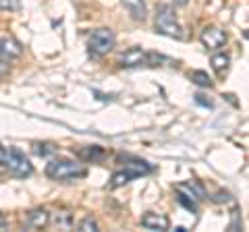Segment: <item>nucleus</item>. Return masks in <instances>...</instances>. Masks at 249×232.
<instances>
[{"label": "nucleus", "mask_w": 249, "mask_h": 232, "mask_svg": "<svg viewBox=\"0 0 249 232\" xmlns=\"http://www.w3.org/2000/svg\"><path fill=\"white\" fill-rule=\"evenodd\" d=\"M178 203H181L183 207H187V210L189 212H197V201H193V199H189V197H185V195H181V193H178Z\"/></svg>", "instance_id": "obj_20"}, {"label": "nucleus", "mask_w": 249, "mask_h": 232, "mask_svg": "<svg viewBox=\"0 0 249 232\" xmlns=\"http://www.w3.org/2000/svg\"><path fill=\"white\" fill-rule=\"evenodd\" d=\"M23 54V48L17 40L13 37H0V56L11 60V58H19Z\"/></svg>", "instance_id": "obj_9"}, {"label": "nucleus", "mask_w": 249, "mask_h": 232, "mask_svg": "<svg viewBox=\"0 0 249 232\" xmlns=\"http://www.w3.org/2000/svg\"><path fill=\"white\" fill-rule=\"evenodd\" d=\"M133 179H135V176L131 174L127 168H124V170H119V172H114V174H112V179H110V187H112V189H119V187H123V184L131 182Z\"/></svg>", "instance_id": "obj_14"}, {"label": "nucleus", "mask_w": 249, "mask_h": 232, "mask_svg": "<svg viewBox=\"0 0 249 232\" xmlns=\"http://www.w3.org/2000/svg\"><path fill=\"white\" fill-rule=\"evenodd\" d=\"M164 56L154 52H145L142 48H131L121 56V66L124 68H135V66H156L158 63H164Z\"/></svg>", "instance_id": "obj_4"}, {"label": "nucleus", "mask_w": 249, "mask_h": 232, "mask_svg": "<svg viewBox=\"0 0 249 232\" xmlns=\"http://www.w3.org/2000/svg\"><path fill=\"white\" fill-rule=\"evenodd\" d=\"M156 32L168 37H175V40H183V27L177 23L175 11L173 6H160L158 13H156Z\"/></svg>", "instance_id": "obj_3"}, {"label": "nucleus", "mask_w": 249, "mask_h": 232, "mask_svg": "<svg viewBox=\"0 0 249 232\" xmlns=\"http://www.w3.org/2000/svg\"><path fill=\"white\" fill-rule=\"evenodd\" d=\"M224 42H227V33H224L222 29H218V27H206L204 32H201V44H204L208 50L222 48Z\"/></svg>", "instance_id": "obj_6"}, {"label": "nucleus", "mask_w": 249, "mask_h": 232, "mask_svg": "<svg viewBox=\"0 0 249 232\" xmlns=\"http://www.w3.org/2000/svg\"><path fill=\"white\" fill-rule=\"evenodd\" d=\"M124 168H127L129 172L135 176V179H137V176H145V174H150L152 170H154L150 164H147V162L137 160V158H127V164H124Z\"/></svg>", "instance_id": "obj_12"}, {"label": "nucleus", "mask_w": 249, "mask_h": 232, "mask_svg": "<svg viewBox=\"0 0 249 232\" xmlns=\"http://www.w3.org/2000/svg\"><path fill=\"white\" fill-rule=\"evenodd\" d=\"M142 226L147 230H168L170 222L164 214H156V212H147L142 218Z\"/></svg>", "instance_id": "obj_8"}, {"label": "nucleus", "mask_w": 249, "mask_h": 232, "mask_svg": "<svg viewBox=\"0 0 249 232\" xmlns=\"http://www.w3.org/2000/svg\"><path fill=\"white\" fill-rule=\"evenodd\" d=\"M175 191H177V193H181V195H185V197L193 199V201H201V199H206V197H208V193H206V189H204V184H199L197 181H189V182L177 184Z\"/></svg>", "instance_id": "obj_7"}, {"label": "nucleus", "mask_w": 249, "mask_h": 232, "mask_svg": "<svg viewBox=\"0 0 249 232\" xmlns=\"http://www.w3.org/2000/svg\"><path fill=\"white\" fill-rule=\"evenodd\" d=\"M79 156H81L85 162H100V160H104L106 151H104L102 148H98V145H91V148L79 149Z\"/></svg>", "instance_id": "obj_13"}, {"label": "nucleus", "mask_w": 249, "mask_h": 232, "mask_svg": "<svg viewBox=\"0 0 249 232\" xmlns=\"http://www.w3.org/2000/svg\"><path fill=\"white\" fill-rule=\"evenodd\" d=\"M0 164L15 176H29L34 172L31 162L25 158V153L17 148H4L2 153H0Z\"/></svg>", "instance_id": "obj_2"}, {"label": "nucleus", "mask_w": 249, "mask_h": 232, "mask_svg": "<svg viewBox=\"0 0 249 232\" xmlns=\"http://www.w3.org/2000/svg\"><path fill=\"white\" fill-rule=\"evenodd\" d=\"M189 79L196 85H199V87H212V79H210V75L204 71H193L189 75Z\"/></svg>", "instance_id": "obj_17"}, {"label": "nucleus", "mask_w": 249, "mask_h": 232, "mask_svg": "<svg viewBox=\"0 0 249 232\" xmlns=\"http://www.w3.org/2000/svg\"><path fill=\"white\" fill-rule=\"evenodd\" d=\"M79 230L81 232H98V222L93 218H85L81 224H79Z\"/></svg>", "instance_id": "obj_19"}, {"label": "nucleus", "mask_w": 249, "mask_h": 232, "mask_svg": "<svg viewBox=\"0 0 249 232\" xmlns=\"http://www.w3.org/2000/svg\"><path fill=\"white\" fill-rule=\"evenodd\" d=\"M50 224V214L46 212V210H31L27 214V218H25V226L27 228H46Z\"/></svg>", "instance_id": "obj_10"}, {"label": "nucleus", "mask_w": 249, "mask_h": 232, "mask_svg": "<svg viewBox=\"0 0 249 232\" xmlns=\"http://www.w3.org/2000/svg\"><path fill=\"white\" fill-rule=\"evenodd\" d=\"M19 6V0H0V9L4 11H15Z\"/></svg>", "instance_id": "obj_21"}, {"label": "nucleus", "mask_w": 249, "mask_h": 232, "mask_svg": "<svg viewBox=\"0 0 249 232\" xmlns=\"http://www.w3.org/2000/svg\"><path fill=\"white\" fill-rule=\"evenodd\" d=\"M196 102H197L199 106H204V108H212V106H214L212 99H208L206 96H201V94H197V96H196Z\"/></svg>", "instance_id": "obj_22"}, {"label": "nucleus", "mask_w": 249, "mask_h": 232, "mask_svg": "<svg viewBox=\"0 0 249 232\" xmlns=\"http://www.w3.org/2000/svg\"><path fill=\"white\" fill-rule=\"evenodd\" d=\"M85 174H88V168L75 160H50L46 166V176L52 181H75L83 179Z\"/></svg>", "instance_id": "obj_1"}, {"label": "nucleus", "mask_w": 249, "mask_h": 232, "mask_svg": "<svg viewBox=\"0 0 249 232\" xmlns=\"http://www.w3.org/2000/svg\"><path fill=\"white\" fill-rule=\"evenodd\" d=\"M121 2L124 6V11H127L135 21H143L147 17V9H145L143 0H121Z\"/></svg>", "instance_id": "obj_11"}, {"label": "nucleus", "mask_w": 249, "mask_h": 232, "mask_svg": "<svg viewBox=\"0 0 249 232\" xmlns=\"http://www.w3.org/2000/svg\"><path fill=\"white\" fill-rule=\"evenodd\" d=\"M0 226H4V215L0 214Z\"/></svg>", "instance_id": "obj_25"}, {"label": "nucleus", "mask_w": 249, "mask_h": 232, "mask_svg": "<svg viewBox=\"0 0 249 232\" xmlns=\"http://www.w3.org/2000/svg\"><path fill=\"white\" fill-rule=\"evenodd\" d=\"M34 151L37 153V156H42V158H48V156H52V153H56V145H54V143H40V141H36L34 143Z\"/></svg>", "instance_id": "obj_18"}, {"label": "nucleus", "mask_w": 249, "mask_h": 232, "mask_svg": "<svg viewBox=\"0 0 249 232\" xmlns=\"http://www.w3.org/2000/svg\"><path fill=\"white\" fill-rule=\"evenodd\" d=\"M54 226L60 230H71L73 228V215L69 212H60L54 215Z\"/></svg>", "instance_id": "obj_15"}, {"label": "nucleus", "mask_w": 249, "mask_h": 232, "mask_svg": "<svg viewBox=\"0 0 249 232\" xmlns=\"http://www.w3.org/2000/svg\"><path fill=\"white\" fill-rule=\"evenodd\" d=\"M114 42H116V37L110 29H106V27L96 29V32H91L89 40H88L89 54H93V56H104V54H108L114 48Z\"/></svg>", "instance_id": "obj_5"}, {"label": "nucleus", "mask_w": 249, "mask_h": 232, "mask_svg": "<svg viewBox=\"0 0 249 232\" xmlns=\"http://www.w3.org/2000/svg\"><path fill=\"white\" fill-rule=\"evenodd\" d=\"M229 63H231L229 54H216V56H212V66L218 75H224V71L229 68Z\"/></svg>", "instance_id": "obj_16"}, {"label": "nucleus", "mask_w": 249, "mask_h": 232, "mask_svg": "<svg viewBox=\"0 0 249 232\" xmlns=\"http://www.w3.org/2000/svg\"><path fill=\"white\" fill-rule=\"evenodd\" d=\"M214 201H218V203H220V201H231V195H229V193H218V195L214 197Z\"/></svg>", "instance_id": "obj_23"}, {"label": "nucleus", "mask_w": 249, "mask_h": 232, "mask_svg": "<svg viewBox=\"0 0 249 232\" xmlns=\"http://www.w3.org/2000/svg\"><path fill=\"white\" fill-rule=\"evenodd\" d=\"M4 68H6V65L2 63V60H0V73H2V71H4Z\"/></svg>", "instance_id": "obj_24"}]
</instances>
